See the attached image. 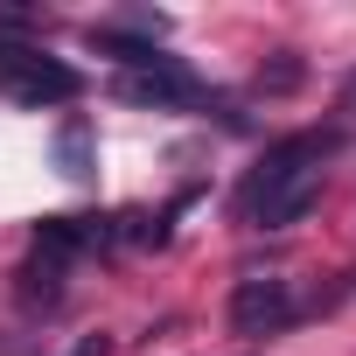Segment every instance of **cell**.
I'll list each match as a JSON object with an SVG mask.
<instances>
[{"label":"cell","mask_w":356,"mask_h":356,"mask_svg":"<svg viewBox=\"0 0 356 356\" xmlns=\"http://www.w3.org/2000/svg\"><path fill=\"white\" fill-rule=\"evenodd\" d=\"M335 154V140L328 133H293V140H280L273 154H266V168L252 175V217L266 224V231H286V224H300L307 210H314V196H321V161Z\"/></svg>","instance_id":"obj_1"},{"label":"cell","mask_w":356,"mask_h":356,"mask_svg":"<svg viewBox=\"0 0 356 356\" xmlns=\"http://www.w3.org/2000/svg\"><path fill=\"white\" fill-rule=\"evenodd\" d=\"M0 91L15 105H70L84 91V77L63 56H42L35 42H0Z\"/></svg>","instance_id":"obj_2"},{"label":"cell","mask_w":356,"mask_h":356,"mask_svg":"<svg viewBox=\"0 0 356 356\" xmlns=\"http://www.w3.org/2000/svg\"><path fill=\"white\" fill-rule=\"evenodd\" d=\"M231 328L238 335H280L293 314H300V300H293V286L286 280H266V273H252V280H238L231 286Z\"/></svg>","instance_id":"obj_3"},{"label":"cell","mask_w":356,"mask_h":356,"mask_svg":"<svg viewBox=\"0 0 356 356\" xmlns=\"http://www.w3.org/2000/svg\"><path fill=\"white\" fill-rule=\"evenodd\" d=\"M126 105H154V112H168V105H196V77L182 70V63H168V56H154V63H140V70H119V84H112Z\"/></svg>","instance_id":"obj_4"},{"label":"cell","mask_w":356,"mask_h":356,"mask_svg":"<svg viewBox=\"0 0 356 356\" xmlns=\"http://www.w3.org/2000/svg\"><path fill=\"white\" fill-rule=\"evenodd\" d=\"M56 154H63V175H91V133H84V119H70L56 133Z\"/></svg>","instance_id":"obj_5"},{"label":"cell","mask_w":356,"mask_h":356,"mask_svg":"<svg viewBox=\"0 0 356 356\" xmlns=\"http://www.w3.org/2000/svg\"><path fill=\"white\" fill-rule=\"evenodd\" d=\"M293 84H300V63L293 56H280L273 70H259V91H293Z\"/></svg>","instance_id":"obj_6"},{"label":"cell","mask_w":356,"mask_h":356,"mask_svg":"<svg viewBox=\"0 0 356 356\" xmlns=\"http://www.w3.org/2000/svg\"><path fill=\"white\" fill-rule=\"evenodd\" d=\"M70 356H112V342H105V335H77V349H70Z\"/></svg>","instance_id":"obj_7"},{"label":"cell","mask_w":356,"mask_h":356,"mask_svg":"<svg viewBox=\"0 0 356 356\" xmlns=\"http://www.w3.org/2000/svg\"><path fill=\"white\" fill-rule=\"evenodd\" d=\"M342 112H356V77H349V84H342Z\"/></svg>","instance_id":"obj_8"}]
</instances>
